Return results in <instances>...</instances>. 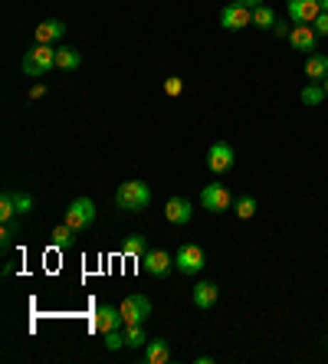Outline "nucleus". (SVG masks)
I'll return each instance as SVG.
<instances>
[{
	"label": "nucleus",
	"mask_w": 328,
	"mask_h": 364,
	"mask_svg": "<svg viewBox=\"0 0 328 364\" xmlns=\"http://www.w3.org/2000/svg\"><path fill=\"white\" fill-rule=\"evenodd\" d=\"M144 361L148 364H164L171 361V345L164 338H152L148 345H144Z\"/></svg>",
	"instance_id": "17"
},
{
	"label": "nucleus",
	"mask_w": 328,
	"mask_h": 364,
	"mask_svg": "<svg viewBox=\"0 0 328 364\" xmlns=\"http://www.w3.org/2000/svg\"><path fill=\"white\" fill-rule=\"evenodd\" d=\"M233 213L240 217V220H253L256 217V197L253 194H243L233 200Z\"/></svg>",
	"instance_id": "20"
},
{
	"label": "nucleus",
	"mask_w": 328,
	"mask_h": 364,
	"mask_svg": "<svg viewBox=\"0 0 328 364\" xmlns=\"http://www.w3.org/2000/svg\"><path fill=\"white\" fill-rule=\"evenodd\" d=\"M253 26H260V30H273L276 26V10L260 4V7H253Z\"/></svg>",
	"instance_id": "19"
},
{
	"label": "nucleus",
	"mask_w": 328,
	"mask_h": 364,
	"mask_svg": "<svg viewBox=\"0 0 328 364\" xmlns=\"http://www.w3.org/2000/svg\"><path fill=\"white\" fill-rule=\"evenodd\" d=\"M14 217H20V213H17V203H14V191H7L0 197V220H14Z\"/></svg>",
	"instance_id": "26"
},
{
	"label": "nucleus",
	"mask_w": 328,
	"mask_h": 364,
	"mask_svg": "<svg viewBox=\"0 0 328 364\" xmlns=\"http://www.w3.org/2000/svg\"><path fill=\"white\" fill-rule=\"evenodd\" d=\"M289 43H292V50L299 53H319V33H315V26L309 23H295L292 30H289Z\"/></svg>",
	"instance_id": "8"
},
{
	"label": "nucleus",
	"mask_w": 328,
	"mask_h": 364,
	"mask_svg": "<svg viewBox=\"0 0 328 364\" xmlns=\"http://www.w3.org/2000/svg\"><path fill=\"white\" fill-rule=\"evenodd\" d=\"M240 4H246V7H250V10H253V7H260L263 0H240Z\"/></svg>",
	"instance_id": "33"
},
{
	"label": "nucleus",
	"mask_w": 328,
	"mask_h": 364,
	"mask_svg": "<svg viewBox=\"0 0 328 364\" xmlns=\"http://www.w3.org/2000/svg\"><path fill=\"white\" fill-rule=\"evenodd\" d=\"M325 76H328V56L325 53H312L305 60V79L309 82H325Z\"/></svg>",
	"instance_id": "15"
},
{
	"label": "nucleus",
	"mask_w": 328,
	"mask_h": 364,
	"mask_svg": "<svg viewBox=\"0 0 328 364\" xmlns=\"http://www.w3.org/2000/svg\"><path fill=\"white\" fill-rule=\"evenodd\" d=\"M312 26H315V33H319V36H328V14H319Z\"/></svg>",
	"instance_id": "30"
},
{
	"label": "nucleus",
	"mask_w": 328,
	"mask_h": 364,
	"mask_svg": "<svg viewBox=\"0 0 328 364\" xmlns=\"http://www.w3.org/2000/svg\"><path fill=\"white\" fill-rule=\"evenodd\" d=\"M191 299H194V305L201 309V312H207V309H213L217 305V299H220V289H217V282H197L194 286V292H191Z\"/></svg>",
	"instance_id": "14"
},
{
	"label": "nucleus",
	"mask_w": 328,
	"mask_h": 364,
	"mask_svg": "<svg viewBox=\"0 0 328 364\" xmlns=\"http://www.w3.org/2000/svg\"><path fill=\"white\" fill-rule=\"evenodd\" d=\"M122 253H125L128 259H138V263H142V256L148 253V243H144V237H128L125 246H122Z\"/></svg>",
	"instance_id": "21"
},
{
	"label": "nucleus",
	"mask_w": 328,
	"mask_h": 364,
	"mask_svg": "<svg viewBox=\"0 0 328 364\" xmlns=\"http://www.w3.org/2000/svg\"><path fill=\"white\" fill-rule=\"evenodd\" d=\"M148 335H144V328L142 325H125V348H142V345H148Z\"/></svg>",
	"instance_id": "24"
},
{
	"label": "nucleus",
	"mask_w": 328,
	"mask_h": 364,
	"mask_svg": "<svg viewBox=\"0 0 328 364\" xmlns=\"http://www.w3.org/2000/svg\"><path fill=\"white\" fill-rule=\"evenodd\" d=\"M122 345H125V331H122V328L105 331V348H109V351H118Z\"/></svg>",
	"instance_id": "28"
},
{
	"label": "nucleus",
	"mask_w": 328,
	"mask_h": 364,
	"mask_svg": "<svg viewBox=\"0 0 328 364\" xmlns=\"http://www.w3.org/2000/svg\"><path fill=\"white\" fill-rule=\"evenodd\" d=\"M174 266L181 276H197V272L207 266V256H203V250L197 243H184L174 256Z\"/></svg>",
	"instance_id": "5"
},
{
	"label": "nucleus",
	"mask_w": 328,
	"mask_h": 364,
	"mask_svg": "<svg viewBox=\"0 0 328 364\" xmlns=\"http://www.w3.org/2000/svg\"><path fill=\"white\" fill-rule=\"evenodd\" d=\"M14 203H17V213L23 217L26 210H33V197L26 194V191H14Z\"/></svg>",
	"instance_id": "27"
},
{
	"label": "nucleus",
	"mask_w": 328,
	"mask_h": 364,
	"mask_svg": "<svg viewBox=\"0 0 328 364\" xmlns=\"http://www.w3.org/2000/svg\"><path fill=\"white\" fill-rule=\"evenodd\" d=\"M115 203H118V210H125V213H142L152 203V191H148L144 181H125L115 191Z\"/></svg>",
	"instance_id": "1"
},
{
	"label": "nucleus",
	"mask_w": 328,
	"mask_h": 364,
	"mask_svg": "<svg viewBox=\"0 0 328 364\" xmlns=\"http://www.w3.org/2000/svg\"><path fill=\"white\" fill-rule=\"evenodd\" d=\"M17 237H20V220H17V217H14V220H4V230H0V246H4V250H10Z\"/></svg>",
	"instance_id": "25"
},
{
	"label": "nucleus",
	"mask_w": 328,
	"mask_h": 364,
	"mask_svg": "<svg viewBox=\"0 0 328 364\" xmlns=\"http://www.w3.org/2000/svg\"><path fill=\"white\" fill-rule=\"evenodd\" d=\"M164 92H168V95H181V92H184V79L171 76L168 82H164Z\"/></svg>",
	"instance_id": "29"
},
{
	"label": "nucleus",
	"mask_w": 328,
	"mask_h": 364,
	"mask_svg": "<svg viewBox=\"0 0 328 364\" xmlns=\"http://www.w3.org/2000/svg\"><path fill=\"white\" fill-rule=\"evenodd\" d=\"M66 36V23L63 20H43L36 26V43H56Z\"/></svg>",
	"instance_id": "16"
},
{
	"label": "nucleus",
	"mask_w": 328,
	"mask_h": 364,
	"mask_svg": "<svg viewBox=\"0 0 328 364\" xmlns=\"http://www.w3.org/2000/svg\"><path fill=\"white\" fill-rule=\"evenodd\" d=\"M289 30H292V26H286V23H279V20H276V26H273V33H276V36H279V40H282V36H286V40H289Z\"/></svg>",
	"instance_id": "31"
},
{
	"label": "nucleus",
	"mask_w": 328,
	"mask_h": 364,
	"mask_svg": "<svg viewBox=\"0 0 328 364\" xmlns=\"http://www.w3.org/2000/svg\"><path fill=\"white\" fill-rule=\"evenodd\" d=\"M322 85H325V95H328V76H325V82H322Z\"/></svg>",
	"instance_id": "35"
},
{
	"label": "nucleus",
	"mask_w": 328,
	"mask_h": 364,
	"mask_svg": "<svg viewBox=\"0 0 328 364\" xmlns=\"http://www.w3.org/2000/svg\"><path fill=\"white\" fill-rule=\"evenodd\" d=\"M95 213L99 210H95V203L89 200V197H76L66 210V223L76 230V233H83V230H89L95 223Z\"/></svg>",
	"instance_id": "4"
},
{
	"label": "nucleus",
	"mask_w": 328,
	"mask_h": 364,
	"mask_svg": "<svg viewBox=\"0 0 328 364\" xmlns=\"http://www.w3.org/2000/svg\"><path fill=\"white\" fill-rule=\"evenodd\" d=\"M233 164H236V151L227 141L211 144V151H207V168H211L213 174H227Z\"/></svg>",
	"instance_id": "7"
},
{
	"label": "nucleus",
	"mask_w": 328,
	"mask_h": 364,
	"mask_svg": "<svg viewBox=\"0 0 328 364\" xmlns=\"http://www.w3.org/2000/svg\"><path fill=\"white\" fill-rule=\"evenodd\" d=\"M201 203H203V210L223 213V210H230V191L223 184H207L201 191Z\"/></svg>",
	"instance_id": "10"
},
{
	"label": "nucleus",
	"mask_w": 328,
	"mask_h": 364,
	"mask_svg": "<svg viewBox=\"0 0 328 364\" xmlns=\"http://www.w3.org/2000/svg\"><path fill=\"white\" fill-rule=\"evenodd\" d=\"M142 269L161 279V276H168V272L174 269V256L164 253V250H148V253L142 256Z\"/></svg>",
	"instance_id": "11"
},
{
	"label": "nucleus",
	"mask_w": 328,
	"mask_h": 364,
	"mask_svg": "<svg viewBox=\"0 0 328 364\" xmlns=\"http://www.w3.org/2000/svg\"><path fill=\"white\" fill-rule=\"evenodd\" d=\"M220 26L227 30V33H240L246 26H253V10L240 0H230L227 7L220 10Z\"/></svg>",
	"instance_id": "3"
},
{
	"label": "nucleus",
	"mask_w": 328,
	"mask_h": 364,
	"mask_svg": "<svg viewBox=\"0 0 328 364\" xmlns=\"http://www.w3.org/2000/svg\"><path fill=\"white\" fill-rule=\"evenodd\" d=\"M56 66V50H53V43H36L33 50L23 56V63H20V69H23L26 76H46L50 69Z\"/></svg>",
	"instance_id": "2"
},
{
	"label": "nucleus",
	"mask_w": 328,
	"mask_h": 364,
	"mask_svg": "<svg viewBox=\"0 0 328 364\" xmlns=\"http://www.w3.org/2000/svg\"><path fill=\"white\" fill-rule=\"evenodd\" d=\"M286 14L292 23H315V17L322 14L319 0H286Z\"/></svg>",
	"instance_id": "9"
},
{
	"label": "nucleus",
	"mask_w": 328,
	"mask_h": 364,
	"mask_svg": "<svg viewBox=\"0 0 328 364\" xmlns=\"http://www.w3.org/2000/svg\"><path fill=\"white\" fill-rule=\"evenodd\" d=\"M43 95H46V89H43V85H33V89H30V99H43Z\"/></svg>",
	"instance_id": "32"
},
{
	"label": "nucleus",
	"mask_w": 328,
	"mask_h": 364,
	"mask_svg": "<svg viewBox=\"0 0 328 364\" xmlns=\"http://www.w3.org/2000/svg\"><path fill=\"white\" fill-rule=\"evenodd\" d=\"M164 217H168L171 223H177V227H184L194 217V203L187 200V197H171V200L164 203Z\"/></svg>",
	"instance_id": "13"
},
{
	"label": "nucleus",
	"mask_w": 328,
	"mask_h": 364,
	"mask_svg": "<svg viewBox=\"0 0 328 364\" xmlns=\"http://www.w3.org/2000/svg\"><path fill=\"white\" fill-rule=\"evenodd\" d=\"M79 63H83V56H79L76 46H59V50H56V66L59 69L73 73V69H79Z\"/></svg>",
	"instance_id": "18"
},
{
	"label": "nucleus",
	"mask_w": 328,
	"mask_h": 364,
	"mask_svg": "<svg viewBox=\"0 0 328 364\" xmlns=\"http://www.w3.org/2000/svg\"><path fill=\"white\" fill-rule=\"evenodd\" d=\"M73 237H76V230L69 227V223H63V227L53 230V246H56V250H69V246H73Z\"/></svg>",
	"instance_id": "23"
},
{
	"label": "nucleus",
	"mask_w": 328,
	"mask_h": 364,
	"mask_svg": "<svg viewBox=\"0 0 328 364\" xmlns=\"http://www.w3.org/2000/svg\"><path fill=\"white\" fill-rule=\"evenodd\" d=\"M118 309H122L125 325H144L148 315H152V299L142 296V292H132V296H125V302L118 305Z\"/></svg>",
	"instance_id": "6"
},
{
	"label": "nucleus",
	"mask_w": 328,
	"mask_h": 364,
	"mask_svg": "<svg viewBox=\"0 0 328 364\" xmlns=\"http://www.w3.org/2000/svg\"><path fill=\"white\" fill-rule=\"evenodd\" d=\"M319 7H322V14H328V0H319Z\"/></svg>",
	"instance_id": "34"
},
{
	"label": "nucleus",
	"mask_w": 328,
	"mask_h": 364,
	"mask_svg": "<svg viewBox=\"0 0 328 364\" xmlns=\"http://www.w3.org/2000/svg\"><path fill=\"white\" fill-rule=\"evenodd\" d=\"M299 95H302L305 105H322V102L328 99V95H325V85H322V82H309Z\"/></svg>",
	"instance_id": "22"
},
{
	"label": "nucleus",
	"mask_w": 328,
	"mask_h": 364,
	"mask_svg": "<svg viewBox=\"0 0 328 364\" xmlns=\"http://www.w3.org/2000/svg\"><path fill=\"white\" fill-rule=\"evenodd\" d=\"M92 328L95 331H115V328H125V318H122V309H115V305H99V312H95L92 318Z\"/></svg>",
	"instance_id": "12"
}]
</instances>
